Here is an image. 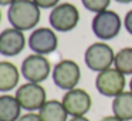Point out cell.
<instances>
[{
  "label": "cell",
  "instance_id": "6",
  "mask_svg": "<svg viewBox=\"0 0 132 121\" xmlns=\"http://www.w3.org/2000/svg\"><path fill=\"white\" fill-rule=\"evenodd\" d=\"M20 71L21 75L26 78V81L41 84L50 77V74L53 73V67L46 56L33 53L23 60Z\"/></svg>",
  "mask_w": 132,
  "mask_h": 121
},
{
  "label": "cell",
  "instance_id": "11",
  "mask_svg": "<svg viewBox=\"0 0 132 121\" xmlns=\"http://www.w3.org/2000/svg\"><path fill=\"white\" fill-rule=\"evenodd\" d=\"M27 44L24 32L14 27L4 29L0 33V54L4 57H16L19 56Z\"/></svg>",
  "mask_w": 132,
  "mask_h": 121
},
{
  "label": "cell",
  "instance_id": "17",
  "mask_svg": "<svg viewBox=\"0 0 132 121\" xmlns=\"http://www.w3.org/2000/svg\"><path fill=\"white\" fill-rule=\"evenodd\" d=\"M81 3L88 12L97 14V13L108 9L111 4V0H81Z\"/></svg>",
  "mask_w": 132,
  "mask_h": 121
},
{
  "label": "cell",
  "instance_id": "2",
  "mask_svg": "<svg viewBox=\"0 0 132 121\" xmlns=\"http://www.w3.org/2000/svg\"><path fill=\"white\" fill-rule=\"evenodd\" d=\"M122 26H123V21L119 17V14L109 9L97 13L91 21L92 33L101 41H108L115 39L119 34Z\"/></svg>",
  "mask_w": 132,
  "mask_h": 121
},
{
  "label": "cell",
  "instance_id": "5",
  "mask_svg": "<svg viewBox=\"0 0 132 121\" xmlns=\"http://www.w3.org/2000/svg\"><path fill=\"white\" fill-rule=\"evenodd\" d=\"M51 77L54 84L60 90L68 91L78 86L81 80V69L77 61L64 58L53 67Z\"/></svg>",
  "mask_w": 132,
  "mask_h": 121
},
{
  "label": "cell",
  "instance_id": "13",
  "mask_svg": "<svg viewBox=\"0 0 132 121\" xmlns=\"http://www.w3.org/2000/svg\"><path fill=\"white\" fill-rule=\"evenodd\" d=\"M21 105L16 95H0V121H17L21 117Z\"/></svg>",
  "mask_w": 132,
  "mask_h": 121
},
{
  "label": "cell",
  "instance_id": "16",
  "mask_svg": "<svg viewBox=\"0 0 132 121\" xmlns=\"http://www.w3.org/2000/svg\"><path fill=\"white\" fill-rule=\"evenodd\" d=\"M114 67L125 75H132V47H123L115 53Z\"/></svg>",
  "mask_w": 132,
  "mask_h": 121
},
{
  "label": "cell",
  "instance_id": "3",
  "mask_svg": "<svg viewBox=\"0 0 132 121\" xmlns=\"http://www.w3.org/2000/svg\"><path fill=\"white\" fill-rule=\"evenodd\" d=\"M50 27L55 32L68 33L80 23V10L72 3H60L51 9L48 14Z\"/></svg>",
  "mask_w": 132,
  "mask_h": 121
},
{
  "label": "cell",
  "instance_id": "10",
  "mask_svg": "<svg viewBox=\"0 0 132 121\" xmlns=\"http://www.w3.org/2000/svg\"><path fill=\"white\" fill-rule=\"evenodd\" d=\"M61 101H63L68 115H71V117L87 115V112L92 107V98L88 94V91H85L84 88H78V87L65 91Z\"/></svg>",
  "mask_w": 132,
  "mask_h": 121
},
{
  "label": "cell",
  "instance_id": "18",
  "mask_svg": "<svg viewBox=\"0 0 132 121\" xmlns=\"http://www.w3.org/2000/svg\"><path fill=\"white\" fill-rule=\"evenodd\" d=\"M40 9H54L57 4L61 3V0H33Z\"/></svg>",
  "mask_w": 132,
  "mask_h": 121
},
{
  "label": "cell",
  "instance_id": "21",
  "mask_svg": "<svg viewBox=\"0 0 132 121\" xmlns=\"http://www.w3.org/2000/svg\"><path fill=\"white\" fill-rule=\"evenodd\" d=\"M100 121H123V120H121V118H118L117 115H105V117H102Z\"/></svg>",
  "mask_w": 132,
  "mask_h": 121
},
{
  "label": "cell",
  "instance_id": "19",
  "mask_svg": "<svg viewBox=\"0 0 132 121\" xmlns=\"http://www.w3.org/2000/svg\"><path fill=\"white\" fill-rule=\"evenodd\" d=\"M17 121H43L38 112H26L23 114Z\"/></svg>",
  "mask_w": 132,
  "mask_h": 121
},
{
  "label": "cell",
  "instance_id": "9",
  "mask_svg": "<svg viewBox=\"0 0 132 121\" xmlns=\"http://www.w3.org/2000/svg\"><path fill=\"white\" fill-rule=\"evenodd\" d=\"M29 49L36 54H51L58 47V37L51 27H37L27 39Z\"/></svg>",
  "mask_w": 132,
  "mask_h": 121
},
{
  "label": "cell",
  "instance_id": "12",
  "mask_svg": "<svg viewBox=\"0 0 132 121\" xmlns=\"http://www.w3.org/2000/svg\"><path fill=\"white\" fill-rule=\"evenodd\" d=\"M20 70L12 61H0V93L7 94L14 90L20 81Z\"/></svg>",
  "mask_w": 132,
  "mask_h": 121
},
{
  "label": "cell",
  "instance_id": "14",
  "mask_svg": "<svg viewBox=\"0 0 132 121\" xmlns=\"http://www.w3.org/2000/svg\"><path fill=\"white\" fill-rule=\"evenodd\" d=\"M43 121H67L68 112L64 107L63 101L58 100H47L46 104L38 110Z\"/></svg>",
  "mask_w": 132,
  "mask_h": 121
},
{
  "label": "cell",
  "instance_id": "22",
  "mask_svg": "<svg viewBox=\"0 0 132 121\" xmlns=\"http://www.w3.org/2000/svg\"><path fill=\"white\" fill-rule=\"evenodd\" d=\"M68 121H91L89 118H87L85 115H82V117H71V120Z\"/></svg>",
  "mask_w": 132,
  "mask_h": 121
},
{
  "label": "cell",
  "instance_id": "25",
  "mask_svg": "<svg viewBox=\"0 0 132 121\" xmlns=\"http://www.w3.org/2000/svg\"><path fill=\"white\" fill-rule=\"evenodd\" d=\"M129 90L132 91V77H131V80H129Z\"/></svg>",
  "mask_w": 132,
  "mask_h": 121
},
{
  "label": "cell",
  "instance_id": "24",
  "mask_svg": "<svg viewBox=\"0 0 132 121\" xmlns=\"http://www.w3.org/2000/svg\"><path fill=\"white\" fill-rule=\"evenodd\" d=\"M117 3H121V4H128V3H132V0H115Z\"/></svg>",
  "mask_w": 132,
  "mask_h": 121
},
{
  "label": "cell",
  "instance_id": "7",
  "mask_svg": "<svg viewBox=\"0 0 132 121\" xmlns=\"http://www.w3.org/2000/svg\"><path fill=\"white\" fill-rule=\"evenodd\" d=\"M126 78L125 74L117 70L115 67L100 71L95 77V88L104 97H117L125 91Z\"/></svg>",
  "mask_w": 132,
  "mask_h": 121
},
{
  "label": "cell",
  "instance_id": "4",
  "mask_svg": "<svg viewBox=\"0 0 132 121\" xmlns=\"http://www.w3.org/2000/svg\"><path fill=\"white\" fill-rule=\"evenodd\" d=\"M115 51L109 44L105 41H97L87 47L84 53V61L85 66L91 71H104L106 69H111L114 66Z\"/></svg>",
  "mask_w": 132,
  "mask_h": 121
},
{
  "label": "cell",
  "instance_id": "8",
  "mask_svg": "<svg viewBox=\"0 0 132 121\" xmlns=\"http://www.w3.org/2000/svg\"><path fill=\"white\" fill-rule=\"evenodd\" d=\"M16 98L19 100L21 108L27 112L38 111L47 101V93L41 84L38 83H24L17 87Z\"/></svg>",
  "mask_w": 132,
  "mask_h": 121
},
{
  "label": "cell",
  "instance_id": "20",
  "mask_svg": "<svg viewBox=\"0 0 132 121\" xmlns=\"http://www.w3.org/2000/svg\"><path fill=\"white\" fill-rule=\"evenodd\" d=\"M123 27H125V30L132 36V9L129 10L125 14V17H123Z\"/></svg>",
  "mask_w": 132,
  "mask_h": 121
},
{
  "label": "cell",
  "instance_id": "26",
  "mask_svg": "<svg viewBox=\"0 0 132 121\" xmlns=\"http://www.w3.org/2000/svg\"><path fill=\"white\" fill-rule=\"evenodd\" d=\"M0 23H2V10H0Z\"/></svg>",
  "mask_w": 132,
  "mask_h": 121
},
{
  "label": "cell",
  "instance_id": "23",
  "mask_svg": "<svg viewBox=\"0 0 132 121\" xmlns=\"http://www.w3.org/2000/svg\"><path fill=\"white\" fill-rule=\"evenodd\" d=\"M16 0H0V6H12Z\"/></svg>",
  "mask_w": 132,
  "mask_h": 121
},
{
  "label": "cell",
  "instance_id": "15",
  "mask_svg": "<svg viewBox=\"0 0 132 121\" xmlns=\"http://www.w3.org/2000/svg\"><path fill=\"white\" fill-rule=\"evenodd\" d=\"M112 112L123 121H132V91H123L112 100Z\"/></svg>",
  "mask_w": 132,
  "mask_h": 121
},
{
  "label": "cell",
  "instance_id": "1",
  "mask_svg": "<svg viewBox=\"0 0 132 121\" xmlns=\"http://www.w3.org/2000/svg\"><path fill=\"white\" fill-rule=\"evenodd\" d=\"M10 26L21 32L37 29L41 20V9L33 0H16L7 10Z\"/></svg>",
  "mask_w": 132,
  "mask_h": 121
}]
</instances>
